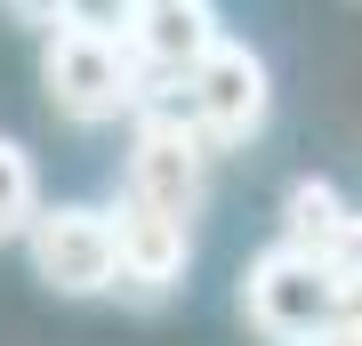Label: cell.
<instances>
[{"label":"cell","instance_id":"14","mask_svg":"<svg viewBox=\"0 0 362 346\" xmlns=\"http://www.w3.org/2000/svg\"><path fill=\"white\" fill-rule=\"evenodd\" d=\"M137 8H145V0H137Z\"/></svg>","mask_w":362,"mask_h":346},{"label":"cell","instance_id":"13","mask_svg":"<svg viewBox=\"0 0 362 346\" xmlns=\"http://www.w3.org/2000/svg\"><path fill=\"white\" fill-rule=\"evenodd\" d=\"M346 274H354V282H362V233H354V258H346Z\"/></svg>","mask_w":362,"mask_h":346},{"label":"cell","instance_id":"10","mask_svg":"<svg viewBox=\"0 0 362 346\" xmlns=\"http://www.w3.org/2000/svg\"><path fill=\"white\" fill-rule=\"evenodd\" d=\"M65 25L73 33H105V40H129L137 0H65Z\"/></svg>","mask_w":362,"mask_h":346},{"label":"cell","instance_id":"5","mask_svg":"<svg viewBox=\"0 0 362 346\" xmlns=\"http://www.w3.org/2000/svg\"><path fill=\"white\" fill-rule=\"evenodd\" d=\"M209 145L185 129L177 113H145L137 121V145H129V202H145V209H161V218H177V226H194L202 218V202H209Z\"/></svg>","mask_w":362,"mask_h":346},{"label":"cell","instance_id":"2","mask_svg":"<svg viewBox=\"0 0 362 346\" xmlns=\"http://www.w3.org/2000/svg\"><path fill=\"white\" fill-rule=\"evenodd\" d=\"M266 105H274V81H266V57L242 49V40H218L185 81H169V113H177L209 154H233L266 129Z\"/></svg>","mask_w":362,"mask_h":346},{"label":"cell","instance_id":"1","mask_svg":"<svg viewBox=\"0 0 362 346\" xmlns=\"http://www.w3.org/2000/svg\"><path fill=\"white\" fill-rule=\"evenodd\" d=\"M338 306H346V266H322L290 242H274L266 258L242 266V314L266 346H314Z\"/></svg>","mask_w":362,"mask_h":346},{"label":"cell","instance_id":"9","mask_svg":"<svg viewBox=\"0 0 362 346\" xmlns=\"http://www.w3.org/2000/svg\"><path fill=\"white\" fill-rule=\"evenodd\" d=\"M33 218H40V169L16 137H0V242H25Z\"/></svg>","mask_w":362,"mask_h":346},{"label":"cell","instance_id":"12","mask_svg":"<svg viewBox=\"0 0 362 346\" xmlns=\"http://www.w3.org/2000/svg\"><path fill=\"white\" fill-rule=\"evenodd\" d=\"M0 8H8L16 25H33V33H57V25H65V0H0Z\"/></svg>","mask_w":362,"mask_h":346},{"label":"cell","instance_id":"3","mask_svg":"<svg viewBox=\"0 0 362 346\" xmlns=\"http://www.w3.org/2000/svg\"><path fill=\"white\" fill-rule=\"evenodd\" d=\"M40 89H49V105H57L65 121L105 129V121H121V113H137V105H145V73H137L129 40L57 25L49 49H40Z\"/></svg>","mask_w":362,"mask_h":346},{"label":"cell","instance_id":"4","mask_svg":"<svg viewBox=\"0 0 362 346\" xmlns=\"http://www.w3.org/2000/svg\"><path fill=\"white\" fill-rule=\"evenodd\" d=\"M25 250H33V274L57 298H105V290H121L113 209H97V202H57V209L40 202V218L25 226Z\"/></svg>","mask_w":362,"mask_h":346},{"label":"cell","instance_id":"8","mask_svg":"<svg viewBox=\"0 0 362 346\" xmlns=\"http://www.w3.org/2000/svg\"><path fill=\"white\" fill-rule=\"evenodd\" d=\"M354 233H362V209H346V193L330 178H298L282 193V242L322 258V266H346L354 258Z\"/></svg>","mask_w":362,"mask_h":346},{"label":"cell","instance_id":"11","mask_svg":"<svg viewBox=\"0 0 362 346\" xmlns=\"http://www.w3.org/2000/svg\"><path fill=\"white\" fill-rule=\"evenodd\" d=\"M314 346H362V282H354V274H346V306L330 314V330L314 338Z\"/></svg>","mask_w":362,"mask_h":346},{"label":"cell","instance_id":"7","mask_svg":"<svg viewBox=\"0 0 362 346\" xmlns=\"http://www.w3.org/2000/svg\"><path fill=\"white\" fill-rule=\"evenodd\" d=\"M218 40L226 33H218V8H209V0H145L137 25H129V57H137V73H153V81H185Z\"/></svg>","mask_w":362,"mask_h":346},{"label":"cell","instance_id":"6","mask_svg":"<svg viewBox=\"0 0 362 346\" xmlns=\"http://www.w3.org/2000/svg\"><path fill=\"white\" fill-rule=\"evenodd\" d=\"M113 258H121V290L169 298L185 282V266H194V226H177V218H161V209L121 193L113 202Z\"/></svg>","mask_w":362,"mask_h":346}]
</instances>
